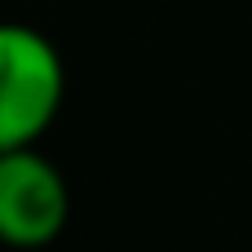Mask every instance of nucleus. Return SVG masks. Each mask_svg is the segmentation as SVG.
I'll return each instance as SVG.
<instances>
[{
  "instance_id": "f257e3e1",
  "label": "nucleus",
  "mask_w": 252,
  "mask_h": 252,
  "mask_svg": "<svg viewBox=\"0 0 252 252\" xmlns=\"http://www.w3.org/2000/svg\"><path fill=\"white\" fill-rule=\"evenodd\" d=\"M0 53H4L0 146L18 151L49 128V120L62 102V62H58L53 44L27 27H9L0 35Z\"/></svg>"
},
{
  "instance_id": "f03ea898",
  "label": "nucleus",
  "mask_w": 252,
  "mask_h": 252,
  "mask_svg": "<svg viewBox=\"0 0 252 252\" xmlns=\"http://www.w3.org/2000/svg\"><path fill=\"white\" fill-rule=\"evenodd\" d=\"M66 226V186L31 151H4L0 159V230L18 248H40Z\"/></svg>"
}]
</instances>
